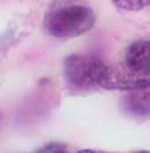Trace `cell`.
Instances as JSON below:
<instances>
[{
  "mask_svg": "<svg viewBox=\"0 0 150 153\" xmlns=\"http://www.w3.org/2000/svg\"><path fill=\"white\" fill-rule=\"evenodd\" d=\"M147 86H150V41L141 39L126 48L122 63L108 65L101 87L132 90Z\"/></svg>",
  "mask_w": 150,
  "mask_h": 153,
  "instance_id": "1",
  "label": "cell"
},
{
  "mask_svg": "<svg viewBox=\"0 0 150 153\" xmlns=\"http://www.w3.org/2000/svg\"><path fill=\"white\" fill-rule=\"evenodd\" d=\"M95 12L84 5H62L47 12L45 30L57 39H72L87 33L95 26Z\"/></svg>",
  "mask_w": 150,
  "mask_h": 153,
  "instance_id": "2",
  "label": "cell"
},
{
  "mask_svg": "<svg viewBox=\"0 0 150 153\" xmlns=\"http://www.w3.org/2000/svg\"><path fill=\"white\" fill-rule=\"evenodd\" d=\"M108 65L95 54H72L63 63V76L69 87L93 89L102 86Z\"/></svg>",
  "mask_w": 150,
  "mask_h": 153,
  "instance_id": "3",
  "label": "cell"
},
{
  "mask_svg": "<svg viewBox=\"0 0 150 153\" xmlns=\"http://www.w3.org/2000/svg\"><path fill=\"white\" fill-rule=\"evenodd\" d=\"M123 111L135 117H149L150 116V86L126 90L125 96L120 101Z\"/></svg>",
  "mask_w": 150,
  "mask_h": 153,
  "instance_id": "4",
  "label": "cell"
},
{
  "mask_svg": "<svg viewBox=\"0 0 150 153\" xmlns=\"http://www.w3.org/2000/svg\"><path fill=\"white\" fill-rule=\"evenodd\" d=\"M113 3L119 9L137 12V11H141V9L147 8L150 5V0H113Z\"/></svg>",
  "mask_w": 150,
  "mask_h": 153,
  "instance_id": "5",
  "label": "cell"
},
{
  "mask_svg": "<svg viewBox=\"0 0 150 153\" xmlns=\"http://www.w3.org/2000/svg\"><path fill=\"white\" fill-rule=\"evenodd\" d=\"M66 146L65 144H48L45 147H41L38 152H65Z\"/></svg>",
  "mask_w": 150,
  "mask_h": 153,
  "instance_id": "6",
  "label": "cell"
}]
</instances>
